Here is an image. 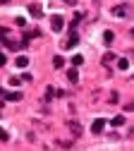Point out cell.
Listing matches in <instances>:
<instances>
[{
	"mask_svg": "<svg viewBox=\"0 0 134 151\" xmlns=\"http://www.w3.org/2000/svg\"><path fill=\"white\" fill-rule=\"evenodd\" d=\"M50 27H53V31H62V27H65V17H60V14H53Z\"/></svg>",
	"mask_w": 134,
	"mask_h": 151,
	"instance_id": "6da1fadb",
	"label": "cell"
},
{
	"mask_svg": "<svg viewBox=\"0 0 134 151\" xmlns=\"http://www.w3.org/2000/svg\"><path fill=\"white\" fill-rule=\"evenodd\" d=\"M50 99H53V86L46 89V101H50Z\"/></svg>",
	"mask_w": 134,
	"mask_h": 151,
	"instance_id": "ac0fdd59",
	"label": "cell"
},
{
	"mask_svg": "<svg viewBox=\"0 0 134 151\" xmlns=\"http://www.w3.org/2000/svg\"><path fill=\"white\" fill-rule=\"evenodd\" d=\"M0 3H3V5H5V3H10V0H0Z\"/></svg>",
	"mask_w": 134,
	"mask_h": 151,
	"instance_id": "7402d4cb",
	"label": "cell"
},
{
	"mask_svg": "<svg viewBox=\"0 0 134 151\" xmlns=\"http://www.w3.org/2000/svg\"><path fill=\"white\" fill-rule=\"evenodd\" d=\"M77 43H79V36H77V34H74V31H72V36H70V39H67V41H65V43H62V46H65V48H74V46H77Z\"/></svg>",
	"mask_w": 134,
	"mask_h": 151,
	"instance_id": "3957f363",
	"label": "cell"
},
{
	"mask_svg": "<svg viewBox=\"0 0 134 151\" xmlns=\"http://www.w3.org/2000/svg\"><path fill=\"white\" fill-rule=\"evenodd\" d=\"M29 12H31L34 17H41V14H43V10H41V5H29Z\"/></svg>",
	"mask_w": 134,
	"mask_h": 151,
	"instance_id": "ba28073f",
	"label": "cell"
},
{
	"mask_svg": "<svg viewBox=\"0 0 134 151\" xmlns=\"http://www.w3.org/2000/svg\"><path fill=\"white\" fill-rule=\"evenodd\" d=\"M103 41H105V46H110V43L115 41V34H113V31H105V34H103Z\"/></svg>",
	"mask_w": 134,
	"mask_h": 151,
	"instance_id": "8fae6325",
	"label": "cell"
},
{
	"mask_svg": "<svg viewBox=\"0 0 134 151\" xmlns=\"http://www.w3.org/2000/svg\"><path fill=\"white\" fill-rule=\"evenodd\" d=\"M113 125H115V127H120V125H125V118H122V115H118V118L113 120Z\"/></svg>",
	"mask_w": 134,
	"mask_h": 151,
	"instance_id": "2e32d148",
	"label": "cell"
},
{
	"mask_svg": "<svg viewBox=\"0 0 134 151\" xmlns=\"http://www.w3.org/2000/svg\"><path fill=\"white\" fill-rule=\"evenodd\" d=\"M0 65H5V55H0Z\"/></svg>",
	"mask_w": 134,
	"mask_h": 151,
	"instance_id": "ffe728a7",
	"label": "cell"
},
{
	"mask_svg": "<svg viewBox=\"0 0 134 151\" xmlns=\"http://www.w3.org/2000/svg\"><path fill=\"white\" fill-rule=\"evenodd\" d=\"M29 65V58H24V55H19L17 58V67H27Z\"/></svg>",
	"mask_w": 134,
	"mask_h": 151,
	"instance_id": "4fadbf2b",
	"label": "cell"
},
{
	"mask_svg": "<svg viewBox=\"0 0 134 151\" xmlns=\"http://www.w3.org/2000/svg\"><path fill=\"white\" fill-rule=\"evenodd\" d=\"M65 3H67V5H74V3H77V0H65Z\"/></svg>",
	"mask_w": 134,
	"mask_h": 151,
	"instance_id": "44dd1931",
	"label": "cell"
},
{
	"mask_svg": "<svg viewBox=\"0 0 134 151\" xmlns=\"http://www.w3.org/2000/svg\"><path fill=\"white\" fill-rule=\"evenodd\" d=\"M53 67H55V70L65 67V58H60V55H55V58H53Z\"/></svg>",
	"mask_w": 134,
	"mask_h": 151,
	"instance_id": "52a82bcc",
	"label": "cell"
},
{
	"mask_svg": "<svg viewBox=\"0 0 134 151\" xmlns=\"http://www.w3.org/2000/svg\"><path fill=\"white\" fill-rule=\"evenodd\" d=\"M113 60H115V55H113V53H105V55H103V63H105V65H110Z\"/></svg>",
	"mask_w": 134,
	"mask_h": 151,
	"instance_id": "5bb4252c",
	"label": "cell"
},
{
	"mask_svg": "<svg viewBox=\"0 0 134 151\" xmlns=\"http://www.w3.org/2000/svg\"><path fill=\"white\" fill-rule=\"evenodd\" d=\"M118 67H120V70H129V60H127V58H120V60H118Z\"/></svg>",
	"mask_w": 134,
	"mask_h": 151,
	"instance_id": "7c38bea8",
	"label": "cell"
},
{
	"mask_svg": "<svg viewBox=\"0 0 134 151\" xmlns=\"http://www.w3.org/2000/svg\"><path fill=\"white\" fill-rule=\"evenodd\" d=\"M103 127H105V120H93V125H91V132H93V134H101V132H103Z\"/></svg>",
	"mask_w": 134,
	"mask_h": 151,
	"instance_id": "7a4b0ae2",
	"label": "cell"
},
{
	"mask_svg": "<svg viewBox=\"0 0 134 151\" xmlns=\"http://www.w3.org/2000/svg\"><path fill=\"white\" fill-rule=\"evenodd\" d=\"M67 79H70L72 84H77V82H79V72H77V67H72V70L67 72Z\"/></svg>",
	"mask_w": 134,
	"mask_h": 151,
	"instance_id": "5b68a950",
	"label": "cell"
},
{
	"mask_svg": "<svg viewBox=\"0 0 134 151\" xmlns=\"http://www.w3.org/2000/svg\"><path fill=\"white\" fill-rule=\"evenodd\" d=\"M72 63H74V67H77V65H82V63H84V58H82V55H74Z\"/></svg>",
	"mask_w": 134,
	"mask_h": 151,
	"instance_id": "e0dca14e",
	"label": "cell"
},
{
	"mask_svg": "<svg viewBox=\"0 0 134 151\" xmlns=\"http://www.w3.org/2000/svg\"><path fill=\"white\" fill-rule=\"evenodd\" d=\"M41 36V29H29L27 34H24V41H29V39H38Z\"/></svg>",
	"mask_w": 134,
	"mask_h": 151,
	"instance_id": "8992f818",
	"label": "cell"
},
{
	"mask_svg": "<svg viewBox=\"0 0 134 151\" xmlns=\"http://www.w3.org/2000/svg\"><path fill=\"white\" fill-rule=\"evenodd\" d=\"M0 142H7V132L5 129H0Z\"/></svg>",
	"mask_w": 134,
	"mask_h": 151,
	"instance_id": "d6986e66",
	"label": "cell"
},
{
	"mask_svg": "<svg viewBox=\"0 0 134 151\" xmlns=\"http://www.w3.org/2000/svg\"><path fill=\"white\" fill-rule=\"evenodd\" d=\"M127 12H129L127 5H118V7H113V14H115V17H125Z\"/></svg>",
	"mask_w": 134,
	"mask_h": 151,
	"instance_id": "277c9868",
	"label": "cell"
},
{
	"mask_svg": "<svg viewBox=\"0 0 134 151\" xmlns=\"http://www.w3.org/2000/svg\"><path fill=\"white\" fill-rule=\"evenodd\" d=\"M108 101H110V103H118V101H120V93H118V91H113V93H110V99H108Z\"/></svg>",
	"mask_w": 134,
	"mask_h": 151,
	"instance_id": "9a60e30c",
	"label": "cell"
},
{
	"mask_svg": "<svg viewBox=\"0 0 134 151\" xmlns=\"http://www.w3.org/2000/svg\"><path fill=\"white\" fill-rule=\"evenodd\" d=\"M5 99L7 101H19V99H22V93H19V91H10V93H5Z\"/></svg>",
	"mask_w": 134,
	"mask_h": 151,
	"instance_id": "9c48e42d",
	"label": "cell"
},
{
	"mask_svg": "<svg viewBox=\"0 0 134 151\" xmlns=\"http://www.w3.org/2000/svg\"><path fill=\"white\" fill-rule=\"evenodd\" d=\"M70 129H72V134H74V137H79V134H82V125H77V122H70Z\"/></svg>",
	"mask_w": 134,
	"mask_h": 151,
	"instance_id": "30bf717a",
	"label": "cell"
}]
</instances>
